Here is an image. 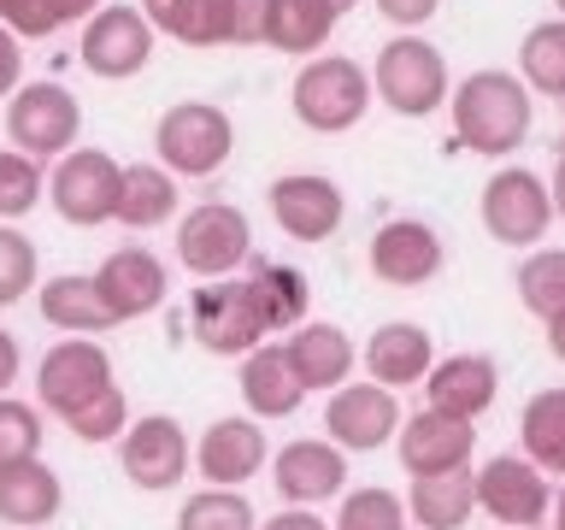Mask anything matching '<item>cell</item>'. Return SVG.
<instances>
[{
  "instance_id": "obj_19",
  "label": "cell",
  "mask_w": 565,
  "mask_h": 530,
  "mask_svg": "<svg viewBox=\"0 0 565 530\" xmlns=\"http://www.w3.org/2000/svg\"><path fill=\"white\" fill-rule=\"evenodd\" d=\"M371 272L395 289H424L441 272V236L418 219H395L371 236Z\"/></svg>"
},
{
  "instance_id": "obj_20",
  "label": "cell",
  "mask_w": 565,
  "mask_h": 530,
  "mask_svg": "<svg viewBox=\"0 0 565 530\" xmlns=\"http://www.w3.org/2000/svg\"><path fill=\"white\" fill-rule=\"evenodd\" d=\"M424 395H430L436 413H454V418L477 424L494 406V395H501V371H494L489 353H448V360L430 365Z\"/></svg>"
},
{
  "instance_id": "obj_42",
  "label": "cell",
  "mask_w": 565,
  "mask_h": 530,
  "mask_svg": "<svg viewBox=\"0 0 565 530\" xmlns=\"http://www.w3.org/2000/svg\"><path fill=\"white\" fill-rule=\"evenodd\" d=\"M24 35L0 24V95H18V77H24Z\"/></svg>"
},
{
  "instance_id": "obj_28",
  "label": "cell",
  "mask_w": 565,
  "mask_h": 530,
  "mask_svg": "<svg viewBox=\"0 0 565 530\" xmlns=\"http://www.w3.org/2000/svg\"><path fill=\"white\" fill-rule=\"evenodd\" d=\"M519 436H524V454L536 459L547 477H565V389H536V395L524 401Z\"/></svg>"
},
{
  "instance_id": "obj_6",
  "label": "cell",
  "mask_w": 565,
  "mask_h": 530,
  "mask_svg": "<svg viewBox=\"0 0 565 530\" xmlns=\"http://www.w3.org/2000/svg\"><path fill=\"white\" fill-rule=\"evenodd\" d=\"M477 512L507 530H530L554 512V484L530 454H494L489 466H477Z\"/></svg>"
},
{
  "instance_id": "obj_33",
  "label": "cell",
  "mask_w": 565,
  "mask_h": 530,
  "mask_svg": "<svg viewBox=\"0 0 565 530\" xmlns=\"http://www.w3.org/2000/svg\"><path fill=\"white\" fill-rule=\"evenodd\" d=\"M519 65H524V83L536 95H565V18L559 24H536L524 35Z\"/></svg>"
},
{
  "instance_id": "obj_8",
  "label": "cell",
  "mask_w": 565,
  "mask_h": 530,
  "mask_svg": "<svg viewBox=\"0 0 565 530\" xmlns=\"http://www.w3.org/2000/svg\"><path fill=\"white\" fill-rule=\"evenodd\" d=\"M265 336H271V318H265L259 295H254V277H236V283H212V289L194 295V342L206 353H254Z\"/></svg>"
},
{
  "instance_id": "obj_41",
  "label": "cell",
  "mask_w": 565,
  "mask_h": 530,
  "mask_svg": "<svg viewBox=\"0 0 565 530\" xmlns=\"http://www.w3.org/2000/svg\"><path fill=\"white\" fill-rule=\"evenodd\" d=\"M35 289V242L18 236L12 224H0V307L24 300Z\"/></svg>"
},
{
  "instance_id": "obj_44",
  "label": "cell",
  "mask_w": 565,
  "mask_h": 530,
  "mask_svg": "<svg viewBox=\"0 0 565 530\" xmlns=\"http://www.w3.org/2000/svg\"><path fill=\"white\" fill-rule=\"evenodd\" d=\"M259 530H330V524L312 519V507H289V512H277V519H265Z\"/></svg>"
},
{
  "instance_id": "obj_1",
  "label": "cell",
  "mask_w": 565,
  "mask_h": 530,
  "mask_svg": "<svg viewBox=\"0 0 565 530\" xmlns=\"http://www.w3.org/2000/svg\"><path fill=\"white\" fill-rule=\"evenodd\" d=\"M454 136L471 153H512L530 136V83L512 71H471L454 95Z\"/></svg>"
},
{
  "instance_id": "obj_3",
  "label": "cell",
  "mask_w": 565,
  "mask_h": 530,
  "mask_svg": "<svg viewBox=\"0 0 565 530\" xmlns=\"http://www.w3.org/2000/svg\"><path fill=\"white\" fill-rule=\"evenodd\" d=\"M159 166L177 177H212L236 148V130H230V113L212 100H177L153 130Z\"/></svg>"
},
{
  "instance_id": "obj_9",
  "label": "cell",
  "mask_w": 565,
  "mask_h": 530,
  "mask_svg": "<svg viewBox=\"0 0 565 530\" xmlns=\"http://www.w3.org/2000/svg\"><path fill=\"white\" fill-rule=\"evenodd\" d=\"M371 83H377V95L395 106L401 118H424L448 100V65H441V53L430 42H418V35H395V42L377 53Z\"/></svg>"
},
{
  "instance_id": "obj_16",
  "label": "cell",
  "mask_w": 565,
  "mask_h": 530,
  "mask_svg": "<svg viewBox=\"0 0 565 530\" xmlns=\"http://www.w3.org/2000/svg\"><path fill=\"white\" fill-rule=\"evenodd\" d=\"M271 484H277V495L289 507L330 501V495H342V484H348V448L300 436V442H289V448L271 459Z\"/></svg>"
},
{
  "instance_id": "obj_15",
  "label": "cell",
  "mask_w": 565,
  "mask_h": 530,
  "mask_svg": "<svg viewBox=\"0 0 565 530\" xmlns=\"http://www.w3.org/2000/svg\"><path fill=\"white\" fill-rule=\"evenodd\" d=\"M471 454H477V424L471 418L424 406V413H413L401 424V466L413 477L459 471V466H471Z\"/></svg>"
},
{
  "instance_id": "obj_45",
  "label": "cell",
  "mask_w": 565,
  "mask_h": 530,
  "mask_svg": "<svg viewBox=\"0 0 565 530\" xmlns=\"http://www.w3.org/2000/svg\"><path fill=\"white\" fill-rule=\"evenodd\" d=\"M53 12H60V24H88L100 12V0H53Z\"/></svg>"
},
{
  "instance_id": "obj_35",
  "label": "cell",
  "mask_w": 565,
  "mask_h": 530,
  "mask_svg": "<svg viewBox=\"0 0 565 530\" xmlns=\"http://www.w3.org/2000/svg\"><path fill=\"white\" fill-rule=\"evenodd\" d=\"M519 300L536 318H554L565 307V247H542L519 265Z\"/></svg>"
},
{
  "instance_id": "obj_38",
  "label": "cell",
  "mask_w": 565,
  "mask_h": 530,
  "mask_svg": "<svg viewBox=\"0 0 565 530\" xmlns=\"http://www.w3.org/2000/svg\"><path fill=\"white\" fill-rule=\"evenodd\" d=\"M141 12L153 18V30L177 35V42L212 47V0H141Z\"/></svg>"
},
{
  "instance_id": "obj_11",
  "label": "cell",
  "mask_w": 565,
  "mask_h": 530,
  "mask_svg": "<svg viewBox=\"0 0 565 530\" xmlns=\"http://www.w3.org/2000/svg\"><path fill=\"white\" fill-rule=\"evenodd\" d=\"M247 254H254V230H247V219L224 201H201L183 224H177V259H183L194 277H230L236 265H247Z\"/></svg>"
},
{
  "instance_id": "obj_23",
  "label": "cell",
  "mask_w": 565,
  "mask_h": 530,
  "mask_svg": "<svg viewBox=\"0 0 565 530\" xmlns=\"http://www.w3.org/2000/svg\"><path fill=\"white\" fill-rule=\"evenodd\" d=\"M430 365H436V342H430V330H424V325H383V330H371V342H365L371 383L406 389V383L430 378Z\"/></svg>"
},
{
  "instance_id": "obj_39",
  "label": "cell",
  "mask_w": 565,
  "mask_h": 530,
  "mask_svg": "<svg viewBox=\"0 0 565 530\" xmlns=\"http://www.w3.org/2000/svg\"><path fill=\"white\" fill-rule=\"evenodd\" d=\"M65 424H71V436H77V442H124V431H130V401H124V389L113 383L106 395L77 406Z\"/></svg>"
},
{
  "instance_id": "obj_29",
  "label": "cell",
  "mask_w": 565,
  "mask_h": 530,
  "mask_svg": "<svg viewBox=\"0 0 565 530\" xmlns=\"http://www.w3.org/2000/svg\"><path fill=\"white\" fill-rule=\"evenodd\" d=\"M177 171L166 166H124V189H118V224L130 230H153L177 212Z\"/></svg>"
},
{
  "instance_id": "obj_34",
  "label": "cell",
  "mask_w": 565,
  "mask_h": 530,
  "mask_svg": "<svg viewBox=\"0 0 565 530\" xmlns=\"http://www.w3.org/2000/svg\"><path fill=\"white\" fill-rule=\"evenodd\" d=\"M177 530H259V524H254V507L242 501V489L206 484L201 495H189V501H183Z\"/></svg>"
},
{
  "instance_id": "obj_5",
  "label": "cell",
  "mask_w": 565,
  "mask_h": 530,
  "mask_svg": "<svg viewBox=\"0 0 565 530\" xmlns=\"http://www.w3.org/2000/svg\"><path fill=\"white\" fill-rule=\"evenodd\" d=\"M77 130H83V106L60 83H24L7 100V136L30 159H65Z\"/></svg>"
},
{
  "instance_id": "obj_47",
  "label": "cell",
  "mask_w": 565,
  "mask_h": 530,
  "mask_svg": "<svg viewBox=\"0 0 565 530\" xmlns=\"http://www.w3.org/2000/svg\"><path fill=\"white\" fill-rule=\"evenodd\" d=\"M547 348H554V360H565V307L547 318Z\"/></svg>"
},
{
  "instance_id": "obj_4",
  "label": "cell",
  "mask_w": 565,
  "mask_h": 530,
  "mask_svg": "<svg viewBox=\"0 0 565 530\" xmlns=\"http://www.w3.org/2000/svg\"><path fill=\"white\" fill-rule=\"evenodd\" d=\"M118 189H124V166L100 148H71L47 177L53 212L65 224H83V230L118 219Z\"/></svg>"
},
{
  "instance_id": "obj_50",
  "label": "cell",
  "mask_w": 565,
  "mask_h": 530,
  "mask_svg": "<svg viewBox=\"0 0 565 530\" xmlns=\"http://www.w3.org/2000/svg\"><path fill=\"white\" fill-rule=\"evenodd\" d=\"M7 12H12V0H0V18H7Z\"/></svg>"
},
{
  "instance_id": "obj_37",
  "label": "cell",
  "mask_w": 565,
  "mask_h": 530,
  "mask_svg": "<svg viewBox=\"0 0 565 530\" xmlns=\"http://www.w3.org/2000/svg\"><path fill=\"white\" fill-rule=\"evenodd\" d=\"M413 512L401 507L395 489H353L335 507V530H401Z\"/></svg>"
},
{
  "instance_id": "obj_51",
  "label": "cell",
  "mask_w": 565,
  "mask_h": 530,
  "mask_svg": "<svg viewBox=\"0 0 565 530\" xmlns=\"http://www.w3.org/2000/svg\"><path fill=\"white\" fill-rule=\"evenodd\" d=\"M554 7H559V12H565V0H554Z\"/></svg>"
},
{
  "instance_id": "obj_52",
  "label": "cell",
  "mask_w": 565,
  "mask_h": 530,
  "mask_svg": "<svg viewBox=\"0 0 565 530\" xmlns=\"http://www.w3.org/2000/svg\"><path fill=\"white\" fill-rule=\"evenodd\" d=\"M501 530H507V524H501Z\"/></svg>"
},
{
  "instance_id": "obj_36",
  "label": "cell",
  "mask_w": 565,
  "mask_h": 530,
  "mask_svg": "<svg viewBox=\"0 0 565 530\" xmlns=\"http://www.w3.org/2000/svg\"><path fill=\"white\" fill-rule=\"evenodd\" d=\"M42 159H30L24 148H0V219H24L42 201Z\"/></svg>"
},
{
  "instance_id": "obj_22",
  "label": "cell",
  "mask_w": 565,
  "mask_h": 530,
  "mask_svg": "<svg viewBox=\"0 0 565 530\" xmlns=\"http://www.w3.org/2000/svg\"><path fill=\"white\" fill-rule=\"evenodd\" d=\"M242 401L254 418H289L307 401V383H300L289 348L259 342L254 353H242Z\"/></svg>"
},
{
  "instance_id": "obj_14",
  "label": "cell",
  "mask_w": 565,
  "mask_h": 530,
  "mask_svg": "<svg viewBox=\"0 0 565 530\" xmlns=\"http://www.w3.org/2000/svg\"><path fill=\"white\" fill-rule=\"evenodd\" d=\"M401 401H395V389H383V383H342V389H330V406H324V431L335 448H348V454H371V448H383L388 436L401 431Z\"/></svg>"
},
{
  "instance_id": "obj_46",
  "label": "cell",
  "mask_w": 565,
  "mask_h": 530,
  "mask_svg": "<svg viewBox=\"0 0 565 530\" xmlns=\"http://www.w3.org/2000/svg\"><path fill=\"white\" fill-rule=\"evenodd\" d=\"M18 378V342H12V330H0V395L12 389Z\"/></svg>"
},
{
  "instance_id": "obj_48",
  "label": "cell",
  "mask_w": 565,
  "mask_h": 530,
  "mask_svg": "<svg viewBox=\"0 0 565 530\" xmlns=\"http://www.w3.org/2000/svg\"><path fill=\"white\" fill-rule=\"evenodd\" d=\"M547 189H554V206L565 212V148H559V159H554V183H547Z\"/></svg>"
},
{
  "instance_id": "obj_43",
  "label": "cell",
  "mask_w": 565,
  "mask_h": 530,
  "mask_svg": "<svg viewBox=\"0 0 565 530\" xmlns=\"http://www.w3.org/2000/svg\"><path fill=\"white\" fill-rule=\"evenodd\" d=\"M441 0H377V12L388 18V24H401V30H418V24H430Z\"/></svg>"
},
{
  "instance_id": "obj_49",
  "label": "cell",
  "mask_w": 565,
  "mask_h": 530,
  "mask_svg": "<svg viewBox=\"0 0 565 530\" xmlns=\"http://www.w3.org/2000/svg\"><path fill=\"white\" fill-rule=\"evenodd\" d=\"M547 519H554V530H565V484L554 489V512H547Z\"/></svg>"
},
{
  "instance_id": "obj_27",
  "label": "cell",
  "mask_w": 565,
  "mask_h": 530,
  "mask_svg": "<svg viewBox=\"0 0 565 530\" xmlns=\"http://www.w3.org/2000/svg\"><path fill=\"white\" fill-rule=\"evenodd\" d=\"M282 348H289V360H295L307 389H342L353 371V342L335 325H295Z\"/></svg>"
},
{
  "instance_id": "obj_40",
  "label": "cell",
  "mask_w": 565,
  "mask_h": 530,
  "mask_svg": "<svg viewBox=\"0 0 565 530\" xmlns=\"http://www.w3.org/2000/svg\"><path fill=\"white\" fill-rule=\"evenodd\" d=\"M35 454H42V413L30 401L0 395V466H18Z\"/></svg>"
},
{
  "instance_id": "obj_2",
  "label": "cell",
  "mask_w": 565,
  "mask_h": 530,
  "mask_svg": "<svg viewBox=\"0 0 565 530\" xmlns=\"http://www.w3.org/2000/svg\"><path fill=\"white\" fill-rule=\"evenodd\" d=\"M371 95H377V83L365 77L353 60L342 53H324V60H307L295 77V118L307 124L318 136H342L353 124L365 118Z\"/></svg>"
},
{
  "instance_id": "obj_32",
  "label": "cell",
  "mask_w": 565,
  "mask_h": 530,
  "mask_svg": "<svg viewBox=\"0 0 565 530\" xmlns=\"http://www.w3.org/2000/svg\"><path fill=\"white\" fill-rule=\"evenodd\" d=\"M254 295H259L265 318H271V330L307 325V277H300L295 265H259V272H254Z\"/></svg>"
},
{
  "instance_id": "obj_21",
  "label": "cell",
  "mask_w": 565,
  "mask_h": 530,
  "mask_svg": "<svg viewBox=\"0 0 565 530\" xmlns=\"http://www.w3.org/2000/svg\"><path fill=\"white\" fill-rule=\"evenodd\" d=\"M95 283H100L106 307L118 312V325H124V318L153 312L159 300H166V265H159L148 247H118V254H106Z\"/></svg>"
},
{
  "instance_id": "obj_31",
  "label": "cell",
  "mask_w": 565,
  "mask_h": 530,
  "mask_svg": "<svg viewBox=\"0 0 565 530\" xmlns=\"http://www.w3.org/2000/svg\"><path fill=\"white\" fill-rule=\"evenodd\" d=\"M277 0H212V47H271Z\"/></svg>"
},
{
  "instance_id": "obj_24",
  "label": "cell",
  "mask_w": 565,
  "mask_h": 530,
  "mask_svg": "<svg viewBox=\"0 0 565 530\" xmlns=\"http://www.w3.org/2000/svg\"><path fill=\"white\" fill-rule=\"evenodd\" d=\"M65 489H60V471L47 466L42 454L35 459H18V466H0V519L18 524V530H35L60 512Z\"/></svg>"
},
{
  "instance_id": "obj_26",
  "label": "cell",
  "mask_w": 565,
  "mask_h": 530,
  "mask_svg": "<svg viewBox=\"0 0 565 530\" xmlns=\"http://www.w3.org/2000/svg\"><path fill=\"white\" fill-rule=\"evenodd\" d=\"M42 318H47L53 330H71V336H95V330H113L118 325V312L106 307L100 283L95 277H77V272L42 283Z\"/></svg>"
},
{
  "instance_id": "obj_17",
  "label": "cell",
  "mask_w": 565,
  "mask_h": 530,
  "mask_svg": "<svg viewBox=\"0 0 565 530\" xmlns=\"http://www.w3.org/2000/svg\"><path fill=\"white\" fill-rule=\"evenodd\" d=\"M271 219H277L282 236H295V242H324V236H335V224H342V189H335L330 177L289 171L271 183Z\"/></svg>"
},
{
  "instance_id": "obj_30",
  "label": "cell",
  "mask_w": 565,
  "mask_h": 530,
  "mask_svg": "<svg viewBox=\"0 0 565 530\" xmlns=\"http://www.w3.org/2000/svg\"><path fill=\"white\" fill-rule=\"evenodd\" d=\"M353 0H277V24H271V47L277 53H312L330 42L335 18Z\"/></svg>"
},
{
  "instance_id": "obj_25",
  "label": "cell",
  "mask_w": 565,
  "mask_h": 530,
  "mask_svg": "<svg viewBox=\"0 0 565 530\" xmlns=\"http://www.w3.org/2000/svg\"><path fill=\"white\" fill-rule=\"evenodd\" d=\"M406 512H413L418 530H466L477 512V471H436V477H413L406 489Z\"/></svg>"
},
{
  "instance_id": "obj_7",
  "label": "cell",
  "mask_w": 565,
  "mask_h": 530,
  "mask_svg": "<svg viewBox=\"0 0 565 530\" xmlns=\"http://www.w3.org/2000/svg\"><path fill=\"white\" fill-rule=\"evenodd\" d=\"M106 389H113V360H106V348L95 336H65V342H53L42 353V365H35V401L60 418H71L77 406L106 395Z\"/></svg>"
},
{
  "instance_id": "obj_10",
  "label": "cell",
  "mask_w": 565,
  "mask_h": 530,
  "mask_svg": "<svg viewBox=\"0 0 565 530\" xmlns=\"http://www.w3.org/2000/svg\"><path fill=\"white\" fill-rule=\"evenodd\" d=\"M483 230L494 242H507V247H530V242H542L547 236V219H554V189L542 183L536 171H494L489 183H483Z\"/></svg>"
},
{
  "instance_id": "obj_12",
  "label": "cell",
  "mask_w": 565,
  "mask_h": 530,
  "mask_svg": "<svg viewBox=\"0 0 565 530\" xmlns=\"http://www.w3.org/2000/svg\"><path fill=\"white\" fill-rule=\"evenodd\" d=\"M83 65L95 71V77H136L141 65L153 60V18L141 7H100L95 18L83 24Z\"/></svg>"
},
{
  "instance_id": "obj_18",
  "label": "cell",
  "mask_w": 565,
  "mask_h": 530,
  "mask_svg": "<svg viewBox=\"0 0 565 530\" xmlns=\"http://www.w3.org/2000/svg\"><path fill=\"white\" fill-rule=\"evenodd\" d=\"M265 454L271 448H265V431L254 418H212L206 436L194 442V466H201V477L218 489H242L247 477H259Z\"/></svg>"
},
{
  "instance_id": "obj_13",
  "label": "cell",
  "mask_w": 565,
  "mask_h": 530,
  "mask_svg": "<svg viewBox=\"0 0 565 530\" xmlns=\"http://www.w3.org/2000/svg\"><path fill=\"white\" fill-rule=\"evenodd\" d=\"M118 466L124 477H130L136 489H177L189 477V436H183V424L166 418V413H148V418H136L130 431H124L118 442Z\"/></svg>"
}]
</instances>
